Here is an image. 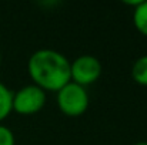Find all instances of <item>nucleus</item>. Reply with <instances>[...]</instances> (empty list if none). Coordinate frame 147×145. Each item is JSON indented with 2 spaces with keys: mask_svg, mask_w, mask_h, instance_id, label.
<instances>
[{
  "mask_svg": "<svg viewBox=\"0 0 147 145\" xmlns=\"http://www.w3.org/2000/svg\"><path fill=\"white\" fill-rule=\"evenodd\" d=\"M27 71L33 84L42 90L57 93L70 83V61L60 51L42 48L34 51L27 61Z\"/></svg>",
  "mask_w": 147,
  "mask_h": 145,
  "instance_id": "1",
  "label": "nucleus"
},
{
  "mask_svg": "<svg viewBox=\"0 0 147 145\" xmlns=\"http://www.w3.org/2000/svg\"><path fill=\"white\" fill-rule=\"evenodd\" d=\"M0 65H1V54H0Z\"/></svg>",
  "mask_w": 147,
  "mask_h": 145,
  "instance_id": "10",
  "label": "nucleus"
},
{
  "mask_svg": "<svg viewBox=\"0 0 147 145\" xmlns=\"http://www.w3.org/2000/svg\"><path fill=\"white\" fill-rule=\"evenodd\" d=\"M46 91L36 84H29L13 93L11 108L20 115H33L43 110L46 105Z\"/></svg>",
  "mask_w": 147,
  "mask_h": 145,
  "instance_id": "3",
  "label": "nucleus"
},
{
  "mask_svg": "<svg viewBox=\"0 0 147 145\" xmlns=\"http://www.w3.org/2000/svg\"><path fill=\"white\" fill-rule=\"evenodd\" d=\"M101 63L92 54H82L70 61V81L87 87L97 81L101 76Z\"/></svg>",
  "mask_w": 147,
  "mask_h": 145,
  "instance_id": "4",
  "label": "nucleus"
},
{
  "mask_svg": "<svg viewBox=\"0 0 147 145\" xmlns=\"http://www.w3.org/2000/svg\"><path fill=\"white\" fill-rule=\"evenodd\" d=\"M133 145H147V141H140V142H136Z\"/></svg>",
  "mask_w": 147,
  "mask_h": 145,
  "instance_id": "9",
  "label": "nucleus"
},
{
  "mask_svg": "<svg viewBox=\"0 0 147 145\" xmlns=\"http://www.w3.org/2000/svg\"><path fill=\"white\" fill-rule=\"evenodd\" d=\"M0 145H16L13 131L3 124H0Z\"/></svg>",
  "mask_w": 147,
  "mask_h": 145,
  "instance_id": "8",
  "label": "nucleus"
},
{
  "mask_svg": "<svg viewBox=\"0 0 147 145\" xmlns=\"http://www.w3.org/2000/svg\"><path fill=\"white\" fill-rule=\"evenodd\" d=\"M133 24L136 30L147 37V0H139L133 9Z\"/></svg>",
  "mask_w": 147,
  "mask_h": 145,
  "instance_id": "5",
  "label": "nucleus"
},
{
  "mask_svg": "<svg viewBox=\"0 0 147 145\" xmlns=\"http://www.w3.org/2000/svg\"><path fill=\"white\" fill-rule=\"evenodd\" d=\"M11 100H13L11 90H9L3 83H0V124L13 111V108H11Z\"/></svg>",
  "mask_w": 147,
  "mask_h": 145,
  "instance_id": "7",
  "label": "nucleus"
},
{
  "mask_svg": "<svg viewBox=\"0 0 147 145\" xmlns=\"http://www.w3.org/2000/svg\"><path fill=\"white\" fill-rule=\"evenodd\" d=\"M57 107L67 117H80L89 108V94L84 87L70 81L57 93Z\"/></svg>",
  "mask_w": 147,
  "mask_h": 145,
  "instance_id": "2",
  "label": "nucleus"
},
{
  "mask_svg": "<svg viewBox=\"0 0 147 145\" xmlns=\"http://www.w3.org/2000/svg\"><path fill=\"white\" fill-rule=\"evenodd\" d=\"M131 77L139 84L147 87V54L139 57L131 67Z\"/></svg>",
  "mask_w": 147,
  "mask_h": 145,
  "instance_id": "6",
  "label": "nucleus"
}]
</instances>
